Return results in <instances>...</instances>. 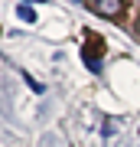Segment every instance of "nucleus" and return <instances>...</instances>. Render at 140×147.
<instances>
[{
	"label": "nucleus",
	"instance_id": "nucleus-1",
	"mask_svg": "<svg viewBox=\"0 0 140 147\" xmlns=\"http://www.w3.org/2000/svg\"><path fill=\"white\" fill-rule=\"evenodd\" d=\"M91 10L98 16H117V13H124V3L121 0H98V3H91Z\"/></svg>",
	"mask_w": 140,
	"mask_h": 147
},
{
	"label": "nucleus",
	"instance_id": "nucleus-2",
	"mask_svg": "<svg viewBox=\"0 0 140 147\" xmlns=\"http://www.w3.org/2000/svg\"><path fill=\"white\" fill-rule=\"evenodd\" d=\"M16 16H20V20H26V23H33V20H36V10H33V7H16Z\"/></svg>",
	"mask_w": 140,
	"mask_h": 147
},
{
	"label": "nucleus",
	"instance_id": "nucleus-3",
	"mask_svg": "<svg viewBox=\"0 0 140 147\" xmlns=\"http://www.w3.org/2000/svg\"><path fill=\"white\" fill-rule=\"evenodd\" d=\"M137 30H140V23H137Z\"/></svg>",
	"mask_w": 140,
	"mask_h": 147
}]
</instances>
